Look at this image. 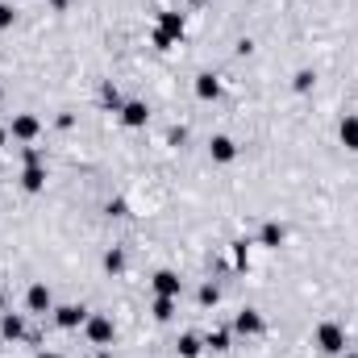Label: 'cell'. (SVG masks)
<instances>
[{
    "label": "cell",
    "mask_w": 358,
    "mask_h": 358,
    "mask_svg": "<svg viewBox=\"0 0 358 358\" xmlns=\"http://www.w3.org/2000/svg\"><path fill=\"white\" fill-rule=\"evenodd\" d=\"M4 138H8V129H0V146H4Z\"/></svg>",
    "instance_id": "obj_26"
},
{
    "label": "cell",
    "mask_w": 358,
    "mask_h": 358,
    "mask_svg": "<svg viewBox=\"0 0 358 358\" xmlns=\"http://www.w3.org/2000/svg\"><path fill=\"white\" fill-rule=\"evenodd\" d=\"M183 25H187V21H183V13H159V29L150 34V42H155L159 50H167L171 42L183 38Z\"/></svg>",
    "instance_id": "obj_1"
},
{
    "label": "cell",
    "mask_w": 358,
    "mask_h": 358,
    "mask_svg": "<svg viewBox=\"0 0 358 358\" xmlns=\"http://www.w3.org/2000/svg\"><path fill=\"white\" fill-rule=\"evenodd\" d=\"M25 304H29V313H42V317H46V308H50V287H46V283H34L29 296H25Z\"/></svg>",
    "instance_id": "obj_11"
},
{
    "label": "cell",
    "mask_w": 358,
    "mask_h": 358,
    "mask_svg": "<svg viewBox=\"0 0 358 358\" xmlns=\"http://www.w3.org/2000/svg\"><path fill=\"white\" fill-rule=\"evenodd\" d=\"M84 329H88L92 346H108V342H113V321H108V317H88Z\"/></svg>",
    "instance_id": "obj_4"
},
{
    "label": "cell",
    "mask_w": 358,
    "mask_h": 358,
    "mask_svg": "<svg viewBox=\"0 0 358 358\" xmlns=\"http://www.w3.org/2000/svg\"><path fill=\"white\" fill-rule=\"evenodd\" d=\"M200 304H217V283H204L200 287Z\"/></svg>",
    "instance_id": "obj_21"
},
{
    "label": "cell",
    "mask_w": 358,
    "mask_h": 358,
    "mask_svg": "<svg viewBox=\"0 0 358 358\" xmlns=\"http://www.w3.org/2000/svg\"><path fill=\"white\" fill-rule=\"evenodd\" d=\"M317 346H321L325 355H342V350H346V329H342L338 321H325V325L317 329Z\"/></svg>",
    "instance_id": "obj_2"
},
{
    "label": "cell",
    "mask_w": 358,
    "mask_h": 358,
    "mask_svg": "<svg viewBox=\"0 0 358 358\" xmlns=\"http://www.w3.org/2000/svg\"><path fill=\"white\" fill-rule=\"evenodd\" d=\"M121 121H125L129 129H142V125L150 121V108H146L142 100H129V104H121Z\"/></svg>",
    "instance_id": "obj_7"
},
{
    "label": "cell",
    "mask_w": 358,
    "mask_h": 358,
    "mask_svg": "<svg viewBox=\"0 0 358 358\" xmlns=\"http://www.w3.org/2000/svg\"><path fill=\"white\" fill-rule=\"evenodd\" d=\"M192 4H200V0H192Z\"/></svg>",
    "instance_id": "obj_30"
},
{
    "label": "cell",
    "mask_w": 358,
    "mask_h": 358,
    "mask_svg": "<svg viewBox=\"0 0 358 358\" xmlns=\"http://www.w3.org/2000/svg\"><path fill=\"white\" fill-rule=\"evenodd\" d=\"M38 129H42V121H38V117H29V113H21V117H13V129H8V134H13L17 142H34V138H38Z\"/></svg>",
    "instance_id": "obj_5"
},
{
    "label": "cell",
    "mask_w": 358,
    "mask_h": 358,
    "mask_svg": "<svg viewBox=\"0 0 358 358\" xmlns=\"http://www.w3.org/2000/svg\"><path fill=\"white\" fill-rule=\"evenodd\" d=\"M338 138H342V146H346V150H358V113H346V117H342Z\"/></svg>",
    "instance_id": "obj_10"
},
{
    "label": "cell",
    "mask_w": 358,
    "mask_h": 358,
    "mask_svg": "<svg viewBox=\"0 0 358 358\" xmlns=\"http://www.w3.org/2000/svg\"><path fill=\"white\" fill-rule=\"evenodd\" d=\"M104 104H113V108H121V96H117V88H113V84H104Z\"/></svg>",
    "instance_id": "obj_24"
},
{
    "label": "cell",
    "mask_w": 358,
    "mask_h": 358,
    "mask_svg": "<svg viewBox=\"0 0 358 358\" xmlns=\"http://www.w3.org/2000/svg\"><path fill=\"white\" fill-rule=\"evenodd\" d=\"M263 329H267V321H263L259 308H242V313L234 317V334H242V338H259Z\"/></svg>",
    "instance_id": "obj_3"
},
{
    "label": "cell",
    "mask_w": 358,
    "mask_h": 358,
    "mask_svg": "<svg viewBox=\"0 0 358 358\" xmlns=\"http://www.w3.org/2000/svg\"><path fill=\"white\" fill-rule=\"evenodd\" d=\"M50 4H55V8H63V4H67V0H50Z\"/></svg>",
    "instance_id": "obj_27"
},
{
    "label": "cell",
    "mask_w": 358,
    "mask_h": 358,
    "mask_svg": "<svg viewBox=\"0 0 358 358\" xmlns=\"http://www.w3.org/2000/svg\"><path fill=\"white\" fill-rule=\"evenodd\" d=\"M0 96H4V92H0Z\"/></svg>",
    "instance_id": "obj_31"
},
{
    "label": "cell",
    "mask_w": 358,
    "mask_h": 358,
    "mask_svg": "<svg viewBox=\"0 0 358 358\" xmlns=\"http://www.w3.org/2000/svg\"><path fill=\"white\" fill-rule=\"evenodd\" d=\"M342 358H358V355H346V350H342Z\"/></svg>",
    "instance_id": "obj_29"
},
{
    "label": "cell",
    "mask_w": 358,
    "mask_h": 358,
    "mask_svg": "<svg viewBox=\"0 0 358 358\" xmlns=\"http://www.w3.org/2000/svg\"><path fill=\"white\" fill-rule=\"evenodd\" d=\"M104 271H108V275H121V271H125V255H121V250H108V255H104Z\"/></svg>",
    "instance_id": "obj_18"
},
{
    "label": "cell",
    "mask_w": 358,
    "mask_h": 358,
    "mask_svg": "<svg viewBox=\"0 0 358 358\" xmlns=\"http://www.w3.org/2000/svg\"><path fill=\"white\" fill-rule=\"evenodd\" d=\"M150 283H155V296H171V300H179V292H183V283H179L176 271H159Z\"/></svg>",
    "instance_id": "obj_9"
},
{
    "label": "cell",
    "mask_w": 358,
    "mask_h": 358,
    "mask_svg": "<svg viewBox=\"0 0 358 358\" xmlns=\"http://www.w3.org/2000/svg\"><path fill=\"white\" fill-rule=\"evenodd\" d=\"M0 334H4L8 342H17V338L25 334V321H21L17 313H0Z\"/></svg>",
    "instance_id": "obj_12"
},
{
    "label": "cell",
    "mask_w": 358,
    "mask_h": 358,
    "mask_svg": "<svg viewBox=\"0 0 358 358\" xmlns=\"http://www.w3.org/2000/svg\"><path fill=\"white\" fill-rule=\"evenodd\" d=\"M196 96H200V100H217V96H221L217 76H208V71H204V76H196Z\"/></svg>",
    "instance_id": "obj_15"
},
{
    "label": "cell",
    "mask_w": 358,
    "mask_h": 358,
    "mask_svg": "<svg viewBox=\"0 0 358 358\" xmlns=\"http://www.w3.org/2000/svg\"><path fill=\"white\" fill-rule=\"evenodd\" d=\"M313 84H317V76H313V71H296V84H292V88H296V92H313Z\"/></svg>",
    "instance_id": "obj_20"
},
{
    "label": "cell",
    "mask_w": 358,
    "mask_h": 358,
    "mask_svg": "<svg viewBox=\"0 0 358 358\" xmlns=\"http://www.w3.org/2000/svg\"><path fill=\"white\" fill-rule=\"evenodd\" d=\"M13 21H17V13H13V8H8V4H0V29H8V25H13Z\"/></svg>",
    "instance_id": "obj_23"
},
{
    "label": "cell",
    "mask_w": 358,
    "mask_h": 358,
    "mask_svg": "<svg viewBox=\"0 0 358 358\" xmlns=\"http://www.w3.org/2000/svg\"><path fill=\"white\" fill-rule=\"evenodd\" d=\"M21 183H25V192H42V187H46V171H42V163H25Z\"/></svg>",
    "instance_id": "obj_13"
},
{
    "label": "cell",
    "mask_w": 358,
    "mask_h": 358,
    "mask_svg": "<svg viewBox=\"0 0 358 358\" xmlns=\"http://www.w3.org/2000/svg\"><path fill=\"white\" fill-rule=\"evenodd\" d=\"M176 346H179V355H183V358H200V350H204L196 334H183V338H179Z\"/></svg>",
    "instance_id": "obj_16"
},
{
    "label": "cell",
    "mask_w": 358,
    "mask_h": 358,
    "mask_svg": "<svg viewBox=\"0 0 358 358\" xmlns=\"http://www.w3.org/2000/svg\"><path fill=\"white\" fill-rule=\"evenodd\" d=\"M38 358H63V355H50V350H42V355H38Z\"/></svg>",
    "instance_id": "obj_25"
},
{
    "label": "cell",
    "mask_w": 358,
    "mask_h": 358,
    "mask_svg": "<svg viewBox=\"0 0 358 358\" xmlns=\"http://www.w3.org/2000/svg\"><path fill=\"white\" fill-rule=\"evenodd\" d=\"M55 321H59V329H80V325L88 321V308H80V304H63V308H55Z\"/></svg>",
    "instance_id": "obj_6"
},
{
    "label": "cell",
    "mask_w": 358,
    "mask_h": 358,
    "mask_svg": "<svg viewBox=\"0 0 358 358\" xmlns=\"http://www.w3.org/2000/svg\"><path fill=\"white\" fill-rule=\"evenodd\" d=\"M246 259H250V250H246V242H238V246H234V263L246 267Z\"/></svg>",
    "instance_id": "obj_22"
},
{
    "label": "cell",
    "mask_w": 358,
    "mask_h": 358,
    "mask_svg": "<svg viewBox=\"0 0 358 358\" xmlns=\"http://www.w3.org/2000/svg\"><path fill=\"white\" fill-rule=\"evenodd\" d=\"M208 155H213V163H234V159H238V146H234V138L217 134V138L208 142Z\"/></svg>",
    "instance_id": "obj_8"
},
{
    "label": "cell",
    "mask_w": 358,
    "mask_h": 358,
    "mask_svg": "<svg viewBox=\"0 0 358 358\" xmlns=\"http://www.w3.org/2000/svg\"><path fill=\"white\" fill-rule=\"evenodd\" d=\"M283 238H287V229H283L279 221H267V225H263V234H259V242L271 246V250H279V246H283Z\"/></svg>",
    "instance_id": "obj_14"
},
{
    "label": "cell",
    "mask_w": 358,
    "mask_h": 358,
    "mask_svg": "<svg viewBox=\"0 0 358 358\" xmlns=\"http://www.w3.org/2000/svg\"><path fill=\"white\" fill-rule=\"evenodd\" d=\"M155 317L159 321H171L176 317V300L171 296H155Z\"/></svg>",
    "instance_id": "obj_17"
},
{
    "label": "cell",
    "mask_w": 358,
    "mask_h": 358,
    "mask_svg": "<svg viewBox=\"0 0 358 358\" xmlns=\"http://www.w3.org/2000/svg\"><path fill=\"white\" fill-rule=\"evenodd\" d=\"M204 346H208V350H229V329H213Z\"/></svg>",
    "instance_id": "obj_19"
},
{
    "label": "cell",
    "mask_w": 358,
    "mask_h": 358,
    "mask_svg": "<svg viewBox=\"0 0 358 358\" xmlns=\"http://www.w3.org/2000/svg\"><path fill=\"white\" fill-rule=\"evenodd\" d=\"M0 313H4V292H0Z\"/></svg>",
    "instance_id": "obj_28"
}]
</instances>
